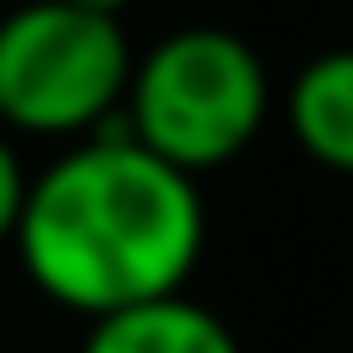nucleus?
I'll return each instance as SVG.
<instances>
[{"label":"nucleus","mask_w":353,"mask_h":353,"mask_svg":"<svg viewBox=\"0 0 353 353\" xmlns=\"http://www.w3.org/2000/svg\"><path fill=\"white\" fill-rule=\"evenodd\" d=\"M25 192H31V180H25V168H19V149H12V137L0 130V242H12V230H19V211H25Z\"/></svg>","instance_id":"6"},{"label":"nucleus","mask_w":353,"mask_h":353,"mask_svg":"<svg viewBox=\"0 0 353 353\" xmlns=\"http://www.w3.org/2000/svg\"><path fill=\"white\" fill-rule=\"evenodd\" d=\"M81 353H242V347H236V335L217 310L174 292V298H155V304L93 316Z\"/></svg>","instance_id":"4"},{"label":"nucleus","mask_w":353,"mask_h":353,"mask_svg":"<svg viewBox=\"0 0 353 353\" xmlns=\"http://www.w3.org/2000/svg\"><path fill=\"white\" fill-rule=\"evenodd\" d=\"M285 124L316 168L353 180V50H323L298 68L285 87Z\"/></svg>","instance_id":"5"},{"label":"nucleus","mask_w":353,"mask_h":353,"mask_svg":"<svg viewBox=\"0 0 353 353\" xmlns=\"http://www.w3.org/2000/svg\"><path fill=\"white\" fill-rule=\"evenodd\" d=\"M137 50L112 12L25 0L0 19V130L99 137L130 93Z\"/></svg>","instance_id":"3"},{"label":"nucleus","mask_w":353,"mask_h":353,"mask_svg":"<svg viewBox=\"0 0 353 353\" xmlns=\"http://www.w3.org/2000/svg\"><path fill=\"white\" fill-rule=\"evenodd\" d=\"M12 248L31 285L87 323L174 298L205 254L199 180L149 155L118 112V130H99L31 180Z\"/></svg>","instance_id":"1"},{"label":"nucleus","mask_w":353,"mask_h":353,"mask_svg":"<svg viewBox=\"0 0 353 353\" xmlns=\"http://www.w3.org/2000/svg\"><path fill=\"white\" fill-rule=\"evenodd\" d=\"M267 112H273L267 62L254 56L248 37L223 25L168 31L155 50L137 56L124 93V130L192 180L236 161L261 137Z\"/></svg>","instance_id":"2"},{"label":"nucleus","mask_w":353,"mask_h":353,"mask_svg":"<svg viewBox=\"0 0 353 353\" xmlns=\"http://www.w3.org/2000/svg\"><path fill=\"white\" fill-rule=\"evenodd\" d=\"M74 6H93V12H112V19H118V12H124L130 0H74Z\"/></svg>","instance_id":"7"}]
</instances>
